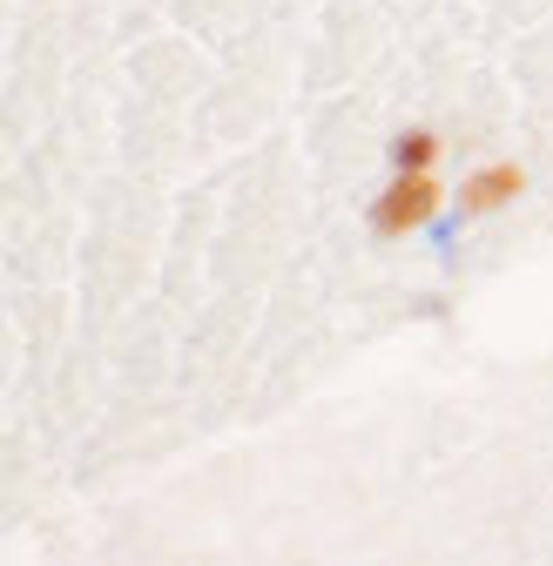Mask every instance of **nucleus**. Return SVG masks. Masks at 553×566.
Masks as SVG:
<instances>
[{
  "mask_svg": "<svg viewBox=\"0 0 553 566\" xmlns=\"http://www.w3.org/2000/svg\"><path fill=\"white\" fill-rule=\"evenodd\" d=\"M520 189H526V176H520L513 163L472 169V176H466V189H459V209H466V217H487V209H507V202H513Z\"/></svg>",
  "mask_w": 553,
  "mask_h": 566,
  "instance_id": "2",
  "label": "nucleus"
},
{
  "mask_svg": "<svg viewBox=\"0 0 553 566\" xmlns=\"http://www.w3.org/2000/svg\"><path fill=\"white\" fill-rule=\"evenodd\" d=\"M439 202H446V189L432 182V169H398L392 189L372 202V230H378V237H405V230L432 223Z\"/></svg>",
  "mask_w": 553,
  "mask_h": 566,
  "instance_id": "1",
  "label": "nucleus"
},
{
  "mask_svg": "<svg viewBox=\"0 0 553 566\" xmlns=\"http://www.w3.org/2000/svg\"><path fill=\"white\" fill-rule=\"evenodd\" d=\"M439 163V135L432 128H405L398 142H392V176L398 169H432Z\"/></svg>",
  "mask_w": 553,
  "mask_h": 566,
  "instance_id": "3",
  "label": "nucleus"
}]
</instances>
